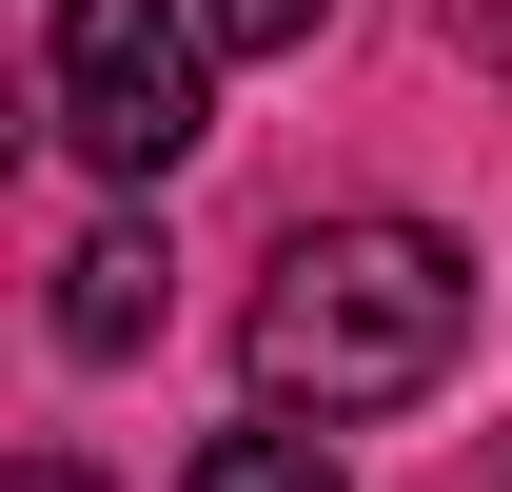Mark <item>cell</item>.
<instances>
[{
  "label": "cell",
  "instance_id": "obj_5",
  "mask_svg": "<svg viewBox=\"0 0 512 492\" xmlns=\"http://www.w3.org/2000/svg\"><path fill=\"white\" fill-rule=\"evenodd\" d=\"M197 20H217V60H296V40H316L335 0H197Z\"/></svg>",
  "mask_w": 512,
  "mask_h": 492
},
{
  "label": "cell",
  "instance_id": "obj_2",
  "mask_svg": "<svg viewBox=\"0 0 512 492\" xmlns=\"http://www.w3.org/2000/svg\"><path fill=\"white\" fill-rule=\"evenodd\" d=\"M40 119L99 178H178L197 119H217V20L197 0H60L40 20Z\"/></svg>",
  "mask_w": 512,
  "mask_h": 492
},
{
  "label": "cell",
  "instance_id": "obj_3",
  "mask_svg": "<svg viewBox=\"0 0 512 492\" xmlns=\"http://www.w3.org/2000/svg\"><path fill=\"white\" fill-rule=\"evenodd\" d=\"M138 335H158V237L99 217V237L60 256V355H138Z\"/></svg>",
  "mask_w": 512,
  "mask_h": 492
},
{
  "label": "cell",
  "instance_id": "obj_1",
  "mask_svg": "<svg viewBox=\"0 0 512 492\" xmlns=\"http://www.w3.org/2000/svg\"><path fill=\"white\" fill-rule=\"evenodd\" d=\"M237 355H256V414H414L453 355H473V256L434 217H296L237 296Z\"/></svg>",
  "mask_w": 512,
  "mask_h": 492
},
{
  "label": "cell",
  "instance_id": "obj_4",
  "mask_svg": "<svg viewBox=\"0 0 512 492\" xmlns=\"http://www.w3.org/2000/svg\"><path fill=\"white\" fill-rule=\"evenodd\" d=\"M178 492H355V473H335V453H316L296 414H256V433H217V453H197Z\"/></svg>",
  "mask_w": 512,
  "mask_h": 492
},
{
  "label": "cell",
  "instance_id": "obj_6",
  "mask_svg": "<svg viewBox=\"0 0 512 492\" xmlns=\"http://www.w3.org/2000/svg\"><path fill=\"white\" fill-rule=\"evenodd\" d=\"M0 492H99V473H79V453H20V473H0Z\"/></svg>",
  "mask_w": 512,
  "mask_h": 492
}]
</instances>
